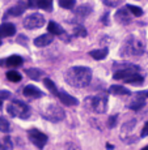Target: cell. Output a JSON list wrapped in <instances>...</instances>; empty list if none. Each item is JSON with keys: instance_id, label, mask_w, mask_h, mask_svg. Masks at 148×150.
<instances>
[{"instance_id": "cell-30", "label": "cell", "mask_w": 148, "mask_h": 150, "mask_svg": "<svg viewBox=\"0 0 148 150\" xmlns=\"http://www.w3.org/2000/svg\"><path fill=\"white\" fill-rule=\"evenodd\" d=\"M9 122H8L5 117L0 116V132H4V133H8L9 132Z\"/></svg>"}, {"instance_id": "cell-36", "label": "cell", "mask_w": 148, "mask_h": 150, "mask_svg": "<svg viewBox=\"0 0 148 150\" xmlns=\"http://www.w3.org/2000/svg\"><path fill=\"white\" fill-rule=\"evenodd\" d=\"M148 136V122L146 123V125L143 127V129H142V133H140V137H146Z\"/></svg>"}, {"instance_id": "cell-10", "label": "cell", "mask_w": 148, "mask_h": 150, "mask_svg": "<svg viewBox=\"0 0 148 150\" xmlns=\"http://www.w3.org/2000/svg\"><path fill=\"white\" fill-rule=\"evenodd\" d=\"M113 68H114L115 72H119V71H134L138 72L140 67L136 64H132L130 62H114L113 63Z\"/></svg>"}, {"instance_id": "cell-2", "label": "cell", "mask_w": 148, "mask_h": 150, "mask_svg": "<svg viewBox=\"0 0 148 150\" xmlns=\"http://www.w3.org/2000/svg\"><path fill=\"white\" fill-rule=\"evenodd\" d=\"M144 43L139 38L134 35H130L122 42L119 56L121 57H134V56H142L144 54Z\"/></svg>"}, {"instance_id": "cell-20", "label": "cell", "mask_w": 148, "mask_h": 150, "mask_svg": "<svg viewBox=\"0 0 148 150\" xmlns=\"http://www.w3.org/2000/svg\"><path fill=\"white\" fill-rule=\"evenodd\" d=\"M25 73H26V76H28L30 80L38 81L41 77H42L43 72L41 71V69H38V68H28V69H25Z\"/></svg>"}, {"instance_id": "cell-8", "label": "cell", "mask_w": 148, "mask_h": 150, "mask_svg": "<svg viewBox=\"0 0 148 150\" xmlns=\"http://www.w3.org/2000/svg\"><path fill=\"white\" fill-rule=\"evenodd\" d=\"M28 4L25 1H19L16 5H13V7H11L9 9L5 12L4 14V18H7L8 16H13V17H19V16H21L22 13L25 12V11L28 9Z\"/></svg>"}, {"instance_id": "cell-24", "label": "cell", "mask_w": 148, "mask_h": 150, "mask_svg": "<svg viewBox=\"0 0 148 150\" xmlns=\"http://www.w3.org/2000/svg\"><path fill=\"white\" fill-rule=\"evenodd\" d=\"M43 85L47 88V90L50 91L51 94H54V96H56L58 97V89H56V85L53 82V80H50V79H43Z\"/></svg>"}, {"instance_id": "cell-33", "label": "cell", "mask_w": 148, "mask_h": 150, "mask_svg": "<svg viewBox=\"0 0 148 150\" xmlns=\"http://www.w3.org/2000/svg\"><path fill=\"white\" fill-rule=\"evenodd\" d=\"M11 98V93L7 90H0V100H4V99H9Z\"/></svg>"}, {"instance_id": "cell-21", "label": "cell", "mask_w": 148, "mask_h": 150, "mask_svg": "<svg viewBox=\"0 0 148 150\" xmlns=\"http://www.w3.org/2000/svg\"><path fill=\"white\" fill-rule=\"evenodd\" d=\"M144 106H146V99L134 96V99H132V102L129 105V107L131 110H134V111H139V110H142Z\"/></svg>"}, {"instance_id": "cell-27", "label": "cell", "mask_w": 148, "mask_h": 150, "mask_svg": "<svg viewBox=\"0 0 148 150\" xmlns=\"http://www.w3.org/2000/svg\"><path fill=\"white\" fill-rule=\"evenodd\" d=\"M136 124H138V122H136L135 119H131L130 122H126L122 125V132H123V133H129V132H131L132 129H134V127Z\"/></svg>"}, {"instance_id": "cell-31", "label": "cell", "mask_w": 148, "mask_h": 150, "mask_svg": "<svg viewBox=\"0 0 148 150\" xmlns=\"http://www.w3.org/2000/svg\"><path fill=\"white\" fill-rule=\"evenodd\" d=\"M102 3L106 5V7L114 8V7H118V5L121 4L122 0H102Z\"/></svg>"}, {"instance_id": "cell-12", "label": "cell", "mask_w": 148, "mask_h": 150, "mask_svg": "<svg viewBox=\"0 0 148 150\" xmlns=\"http://www.w3.org/2000/svg\"><path fill=\"white\" fill-rule=\"evenodd\" d=\"M16 34V26L11 22H4L0 25V38H7Z\"/></svg>"}, {"instance_id": "cell-38", "label": "cell", "mask_w": 148, "mask_h": 150, "mask_svg": "<svg viewBox=\"0 0 148 150\" xmlns=\"http://www.w3.org/2000/svg\"><path fill=\"white\" fill-rule=\"evenodd\" d=\"M29 8H37V0H28Z\"/></svg>"}, {"instance_id": "cell-32", "label": "cell", "mask_w": 148, "mask_h": 150, "mask_svg": "<svg viewBox=\"0 0 148 150\" xmlns=\"http://www.w3.org/2000/svg\"><path fill=\"white\" fill-rule=\"evenodd\" d=\"M117 120H118V115H112L108 119V127L109 128H114L117 125Z\"/></svg>"}, {"instance_id": "cell-26", "label": "cell", "mask_w": 148, "mask_h": 150, "mask_svg": "<svg viewBox=\"0 0 148 150\" xmlns=\"http://www.w3.org/2000/svg\"><path fill=\"white\" fill-rule=\"evenodd\" d=\"M7 79L12 82H19V81H21V74H20L17 71L11 69V71L7 72Z\"/></svg>"}, {"instance_id": "cell-28", "label": "cell", "mask_w": 148, "mask_h": 150, "mask_svg": "<svg viewBox=\"0 0 148 150\" xmlns=\"http://www.w3.org/2000/svg\"><path fill=\"white\" fill-rule=\"evenodd\" d=\"M126 8H127V9H129L132 14H134V16H136V17L143 16V9H142L140 7H136V5H132V4H127Z\"/></svg>"}, {"instance_id": "cell-23", "label": "cell", "mask_w": 148, "mask_h": 150, "mask_svg": "<svg viewBox=\"0 0 148 150\" xmlns=\"http://www.w3.org/2000/svg\"><path fill=\"white\" fill-rule=\"evenodd\" d=\"M37 8H41L46 12H51L53 11V0H37Z\"/></svg>"}, {"instance_id": "cell-40", "label": "cell", "mask_w": 148, "mask_h": 150, "mask_svg": "<svg viewBox=\"0 0 148 150\" xmlns=\"http://www.w3.org/2000/svg\"><path fill=\"white\" fill-rule=\"evenodd\" d=\"M1 106H3V102H1V100H0V108H1Z\"/></svg>"}, {"instance_id": "cell-39", "label": "cell", "mask_w": 148, "mask_h": 150, "mask_svg": "<svg viewBox=\"0 0 148 150\" xmlns=\"http://www.w3.org/2000/svg\"><path fill=\"white\" fill-rule=\"evenodd\" d=\"M142 150H148V145L146 146V148H143V149H142Z\"/></svg>"}, {"instance_id": "cell-13", "label": "cell", "mask_w": 148, "mask_h": 150, "mask_svg": "<svg viewBox=\"0 0 148 150\" xmlns=\"http://www.w3.org/2000/svg\"><path fill=\"white\" fill-rule=\"evenodd\" d=\"M58 98H59V99L62 100L63 105H66V106H77L79 105V100H77L75 97L69 96L67 91L60 90L59 93H58Z\"/></svg>"}, {"instance_id": "cell-5", "label": "cell", "mask_w": 148, "mask_h": 150, "mask_svg": "<svg viewBox=\"0 0 148 150\" xmlns=\"http://www.w3.org/2000/svg\"><path fill=\"white\" fill-rule=\"evenodd\" d=\"M41 116H42L43 119L51 122V123H59L66 117V114H64V111H63V108L60 107V106L49 105L46 108L42 110Z\"/></svg>"}, {"instance_id": "cell-6", "label": "cell", "mask_w": 148, "mask_h": 150, "mask_svg": "<svg viewBox=\"0 0 148 150\" xmlns=\"http://www.w3.org/2000/svg\"><path fill=\"white\" fill-rule=\"evenodd\" d=\"M46 24L45 17L41 13H31L26 16L22 21V25H24L25 29H29V30H37V29H41L43 25Z\"/></svg>"}, {"instance_id": "cell-19", "label": "cell", "mask_w": 148, "mask_h": 150, "mask_svg": "<svg viewBox=\"0 0 148 150\" xmlns=\"http://www.w3.org/2000/svg\"><path fill=\"white\" fill-rule=\"evenodd\" d=\"M109 54V48H98V50L89 51V56H92L94 60H102L108 56Z\"/></svg>"}, {"instance_id": "cell-16", "label": "cell", "mask_w": 148, "mask_h": 150, "mask_svg": "<svg viewBox=\"0 0 148 150\" xmlns=\"http://www.w3.org/2000/svg\"><path fill=\"white\" fill-rule=\"evenodd\" d=\"M123 82L134 85V86H140L144 83V79H143V76H140V74H138V73H131L123 80Z\"/></svg>"}, {"instance_id": "cell-4", "label": "cell", "mask_w": 148, "mask_h": 150, "mask_svg": "<svg viewBox=\"0 0 148 150\" xmlns=\"http://www.w3.org/2000/svg\"><path fill=\"white\" fill-rule=\"evenodd\" d=\"M7 111L12 117H20V119H28L31 114L30 107H29L26 103L21 102L19 99L12 100L7 106Z\"/></svg>"}, {"instance_id": "cell-29", "label": "cell", "mask_w": 148, "mask_h": 150, "mask_svg": "<svg viewBox=\"0 0 148 150\" xmlns=\"http://www.w3.org/2000/svg\"><path fill=\"white\" fill-rule=\"evenodd\" d=\"M58 3H59V5L62 8H64V9H72V8L75 7V4H76L75 0H58Z\"/></svg>"}, {"instance_id": "cell-3", "label": "cell", "mask_w": 148, "mask_h": 150, "mask_svg": "<svg viewBox=\"0 0 148 150\" xmlns=\"http://www.w3.org/2000/svg\"><path fill=\"white\" fill-rule=\"evenodd\" d=\"M84 106L87 110L93 111L96 114H104L108 110V96L105 93H100L97 96H89L84 100Z\"/></svg>"}, {"instance_id": "cell-7", "label": "cell", "mask_w": 148, "mask_h": 150, "mask_svg": "<svg viewBox=\"0 0 148 150\" xmlns=\"http://www.w3.org/2000/svg\"><path fill=\"white\" fill-rule=\"evenodd\" d=\"M28 136H29V140H30L31 142H33L38 149H43V148H45L46 142H47V140H49L47 136H46L43 132L38 131L37 128L29 129Z\"/></svg>"}, {"instance_id": "cell-37", "label": "cell", "mask_w": 148, "mask_h": 150, "mask_svg": "<svg viewBox=\"0 0 148 150\" xmlns=\"http://www.w3.org/2000/svg\"><path fill=\"white\" fill-rule=\"evenodd\" d=\"M101 22L102 24H105V25H109L110 22H109V13H105L102 16V18H101Z\"/></svg>"}, {"instance_id": "cell-17", "label": "cell", "mask_w": 148, "mask_h": 150, "mask_svg": "<svg viewBox=\"0 0 148 150\" xmlns=\"http://www.w3.org/2000/svg\"><path fill=\"white\" fill-rule=\"evenodd\" d=\"M22 63H24V59L20 55H12V56L5 59L7 67H20V65H22Z\"/></svg>"}, {"instance_id": "cell-15", "label": "cell", "mask_w": 148, "mask_h": 150, "mask_svg": "<svg viewBox=\"0 0 148 150\" xmlns=\"http://www.w3.org/2000/svg\"><path fill=\"white\" fill-rule=\"evenodd\" d=\"M53 39L54 38L51 34H42V35L37 37V38L33 41V43H34V46H37V47H46V46L53 43Z\"/></svg>"}, {"instance_id": "cell-1", "label": "cell", "mask_w": 148, "mask_h": 150, "mask_svg": "<svg viewBox=\"0 0 148 150\" xmlns=\"http://www.w3.org/2000/svg\"><path fill=\"white\" fill-rule=\"evenodd\" d=\"M92 77H93L92 69L88 67H80V65L68 68L64 73L66 82L68 85L74 86V88H79V89L87 88L91 83Z\"/></svg>"}, {"instance_id": "cell-25", "label": "cell", "mask_w": 148, "mask_h": 150, "mask_svg": "<svg viewBox=\"0 0 148 150\" xmlns=\"http://www.w3.org/2000/svg\"><path fill=\"white\" fill-rule=\"evenodd\" d=\"M72 34H74L75 37L85 38V37L88 35V31L85 30V28H84V26H81V25H77V26L74 28V30H72Z\"/></svg>"}, {"instance_id": "cell-34", "label": "cell", "mask_w": 148, "mask_h": 150, "mask_svg": "<svg viewBox=\"0 0 148 150\" xmlns=\"http://www.w3.org/2000/svg\"><path fill=\"white\" fill-rule=\"evenodd\" d=\"M17 43H20V45H24V46H26V43H28V38L25 35H19V38H17Z\"/></svg>"}, {"instance_id": "cell-14", "label": "cell", "mask_w": 148, "mask_h": 150, "mask_svg": "<svg viewBox=\"0 0 148 150\" xmlns=\"http://www.w3.org/2000/svg\"><path fill=\"white\" fill-rule=\"evenodd\" d=\"M92 11H93V7L91 4H88V3H84V4L75 8V14L77 17H80V18H85L92 13Z\"/></svg>"}, {"instance_id": "cell-9", "label": "cell", "mask_w": 148, "mask_h": 150, "mask_svg": "<svg viewBox=\"0 0 148 150\" xmlns=\"http://www.w3.org/2000/svg\"><path fill=\"white\" fill-rule=\"evenodd\" d=\"M114 20L115 22H118L119 25H129L131 22V16H130V11L127 8H121L118 9L114 14Z\"/></svg>"}, {"instance_id": "cell-35", "label": "cell", "mask_w": 148, "mask_h": 150, "mask_svg": "<svg viewBox=\"0 0 148 150\" xmlns=\"http://www.w3.org/2000/svg\"><path fill=\"white\" fill-rule=\"evenodd\" d=\"M134 96L139 97V98H143V99H147V98H148V91H147V90H144V91H138V93L134 94Z\"/></svg>"}, {"instance_id": "cell-18", "label": "cell", "mask_w": 148, "mask_h": 150, "mask_svg": "<svg viewBox=\"0 0 148 150\" xmlns=\"http://www.w3.org/2000/svg\"><path fill=\"white\" fill-rule=\"evenodd\" d=\"M109 91L112 94H114V96H130V94H131V91L127 90V89L122 85H112L109 88Z\"/></svg>"}, {"instance_id": "cell-11", "label": "cell", "mask_w": 148, "mask_h": 150, "mask_svg": "<svg viewBox=\"0 0 148 150\" xmlns=\"http://www.w3.org/2000/svg\"><path fill=\"white\" fill-rule=\"evenodd\" d=\"M22 94L28 98H31V99H37V98L43 97L42 91L34 85H26L24 88V90H22Z\"/></svg>"}, {"instance_id": "cell-22", "label": "cell", "mask_w": 148, "mask_h": 150, "mask_svg": "<svg viewBox=\"0 0 148 150\" xmlns=\"http://www.w3.org/2000/svg\"><path fill=\"white\" fill-rule=\"evenodd\" d=\"M47 30H49V33H51L53 35H60L62 33H64L63 28L60 26L59 24L54 22V21H50V22L47 24Z\"/></svg>"}, {"instance_id": "cell-41", "label": "cell", "mask_w": 148, "mask_h": 150, "mask_svg": "<svg viewBox=\"0 0 148 150\" xmlns=\"http://www.w3.org/2000/svg\"><path fill=\"white\" fill-rule=\"evenodd\" d=\"M0 46H1V39H0Z\"/></svg>"}]
</instances>
